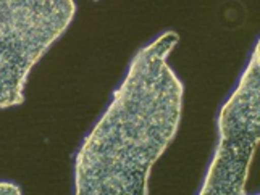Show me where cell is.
<instances>
[{"mask_svg": "<svg viewBox=\"0 0 260 195\" xmlns=\"http://www.w3.org/2000/svg\"><path fill=\"white\" fill-rule=\"evenodd\" d=\"M179 34L165 31L141 47L110 103L75 157L76 195H147L152 168L175 140L184 84L168 58Z\"/></svg>", "mask_w": 260, "mask_h": 195, "instance_id": "obj_1", "label": "cell"}, {"mask_svg": "<svg viewBox=\"0 0 260 195\" xmlns=\"http://www.w3.org/2000/svg\"><path fill=\"white\" fill-rule=\"evenodd\" d=\"M75 16V0H0V110L24 103L31 69Z\"/></svg>", "mask_w": 260, "mask_h": 195, "instance_id": "obj_2", "label": "cell"}, {"mask_svg": "<svg viewBox=\"0 0 260 195\" xmlns=\"http://www.w3.org/2000/svg\"><path fill=\"white\" fill-rule=\"evenodd\" d=\"M218 144L205 171L201 195H244L260 140V46L250 53L235 91L217 120Z\"/></svg>", "mask_w": 260, "mask_h": 195, "instance_id": "obj_3", "label": "cell"}, {"mask_svg": "<svg viewBox=\"0 0 260 195\" xmlns=\"http://www.w3.org/2000/svg\"><path fill=\"white\" fill-rule=\"evenodd\" d=\"M0 193H8V195H21L23 190L16 182L10 181H0Z\"/></svg>", "mask_w": 260, "mask_h": 195, "instance_id": "obj_4", "label": "cell"}]
</instances>
